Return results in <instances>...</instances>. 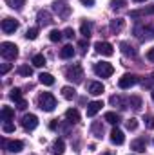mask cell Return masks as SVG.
<instances>
[{
	"label": "cell",
	"mask_w": 154,
	"mask_h": 155,
	"mask_svg": "<svg viewBox=\"0 0 154 155\" xmlns=\"http://www.w3.org/2000/svg\"><path fill=\"white\" fill-rule=\"evenodd\" d=\"M5 2H7V5L13 7V9H22V5L26 4V0H5Z\"/></svg>",
	"instance_id": "obj_33"
},
{
	"label": "cell",
	"mask_w": 154,
	"mask_h": 155,
	"mask_svg": "<svg viewBox=\"0 0 154 155\" xmlns=\"http://www.w3.org/2000/svg\"><path fill=\"white\" fill-rule=\"evenodd\" d=\"M56 121H58V119H53V123L49 124V128H51V130H56V126H58V123H56Z\"/></svg>",
	"instance_id": "obj_45"
},
{
	"label": "cell",
	"mask_w": 154,
	"mask_h": 155,
	"mask_svg": "<svg viewBox=\"0 0 154 155\" xmlns=\"http://www.w3.org/2000/svg\"><path fill=\"white\" fill-rule=\"evenodd\" d=\"M80 33H82V36H83V38H89V36H91V24L83 22V24H82V27H80Z\"/></svg>",
	"instance_id": "obj_30"
},
{
	"label": "cell",
	"mask_w": 154,
	"mask_h": 155,
	"mask_svg": "<svg viewBox=\"0 0 154 155\" xmlns=\"http://www.w3.org/2000/svg\"><path fill=\"white\" fill-rule=\"evenodd\" d=\"M136 83H138V76H134V74H123V76L120 78V81H118V87L123 88V90H127V88L134 87Z\"/></svg>",
	"instance_id": "obj_7"
},
{
	"label": "cell",
	"mask_w": 154,
	"mask_h": 155,
	"mask_svg": "<svg viewBox=\"0 0 154 155\" xmlns=\"http://www.w3.org/2000/svg\"><path fill=\"white\" fill-rule=\"evenodd\" d=\"M26 107H27V103H26L24 99H22V101H18V108H20V110H24Z\"/></svg>",
	"instance_id": "obj_44"
},
{
	"label": "cell",
	"mask_w": 154,
	"mask_h": 155,
	"mask_svg": "<svg viewBox=\"0 0 154 155\" xmlns=\"http://www.w3.org/2000/svg\"><path fill=\"white\" fill-rule=\"evenodd\" d=\"M65 117H67V123L76 124L78 121H80V112H78L76 108H69V110L65 112Z\"/></svg>",
	"instance_id": "obj_18"
},
{
	"label": "cell",
	"mask_w": 154,
	"mask_h": 155,
	"mask_svg": "<svg viewBox=\"0 0 154 155\" xmlns=\"http://www.w3.org/2000/svg\"><path fill=\"white\" fill-rule=\"evenodd\" d=\"M145 15H154V5H147L138 11H131V18H138V16H145Z\"/></svg>",
	"instance_id": "obj_15"
},
{
	"label": "cell",
	"mask_w": 154,
	"mask_h": 155,
	"mask_svg": "<svg viewBox=\"0 0 154 155\" xmlns=\"http://www.w3.org/2000/svg\"><path fill=\"white\" fill-rule=\"evenodd\" d=\"M22 126H24L27 132L35 130V128L38 126V117L35 116V114H26V116L22 117Z\"/></svg>",
	"instance_id": "obj_8"
},
{
	"label": "cell",
	"mask_w": 154,
	"mask_h": 155,
	"mask_svg": "<svg viewBox=\"0 0 154 155\" xmlns=\"http://www.w3.org/2000/svg\"><path fill=\"white\" fill-rule=\"evenodd\" d=\"M94 49H96V52L102 54V56H113V54H114V47H113L109 41H96V43H94Z\"/></svg>",
	"instance_id": "obj_6"
},
{
	"label": "cell",
	"mask_w": 154,
	"mask_h": 155,
	"mask_svg": "<svg viewBox=\"0 0 154 155\" xmlns=\"http://www.w3.org/2000/svg\"><path fill=\"white\" fill-rule=\"evenodd\" d=\"M93 134H94V137H102V134H103V126H102V123H94L93 124Z\"/></svg>",
	"instance_id": "obj_32"
},
{
	"label": "cell",
	"mask_w": 154,
	"mask_h": 155,
	"mask_svg": "<svg viewBox=\"0 0 154 155\" xmlns=\"http://www.w3.org/2000/svg\"><path fill=\"white\" fill-rule=\"evenodd\" d=\"M134 2H145V0H134Z\"/></svg>",
	"instance_id": "obj_46"
},
{
	"label": "cell",
	"mask_w": 154,
	"mask_h": 155,
	"mask_svg": "<svg viewBox=\"0 0 154 155\" xmlns=\"http://www.w3.org/2000/svg\"><path fill=\"white\" fill-rule=\"evenodd\" d=\"M125 4H127V0H111L113 9H120V7H123Z\"/></svg>",
	"instance_id": "obj_37"
},
{
	"label": "cell",
	"mask_w": 154,
	"mask_h": 155,
	"mask_svg": "<svg viewBox=\"0 0 154 155\" xmlns=\"http://www.w3.org/2000/svg\"><path fill=\"white\" fill-rule=\"evenodd\" d=\"M147 128H151V130H154V116H149L147 119Z\"/></svg>",
	"instance_id": "obj_39"
},
{
	"label": "cell",
	"mask_w": 154,
	"mask_h": 155,
	"mask_svg": "<svg viewBox=\"0 0 154 155\" xmlns=\"http://www.w3.org/2000/svg\"><path fill=\"white\" fill-rule=\"evenodd\" d=\"M123 27H125V20H123V18H114V20L111 22V31H113V33H120Z\"/></svg>",
	"instance_id": "obj_21"
},
{
	"label": "cell",
	"mask_w": 154,
	"mask_h": 155,
	"mask_svg": "<svg viewBox=\"0 0 154 155\" xmlns=\"http://www.w3.org/2000/svg\"><path fill=\"white\" fill-rule=\"evenodd\" d=\"M127 130H136L138 128V119H134V117H131V119H127Z\"/></svg>",
	"instance_id": "obj_36"
},
{
	"label": "cell",
	"mask_w": 154,
	"mask_h": 155,
	"mask_svg": "<svg viewBox=\"0 0 154 155\" xmlns=\"http://www.w3.org/2000/svg\"><path fill=\"white\" fill-rule=\"evenodd\" d=\"M53 7H54V11L58 13V16H62V18H67V16L71 15V7H69L65 2H62V0H56V2L53 4Z\"/></svg>",
	"instance_id": "obj_9"
},
{
	"label": "cell",
	"mask_w": 154,
	"mask_h": 155,
	"mask_svg": "<svg viewBox=\"0 0 154 155\" xmlns=\"http://www.w3.org/2000/svg\"><path fill=\"white\" fill-rule=\"evenodd\" d=\"M134 35L138 36L140 40H151L154 38V27L151 25H138V27H134Z\"/></svg>",
	"instance_id": "obj_5"
},
{
	"label": "cell",
	"mask_w": 154,
	"mask_h": 155,
	"mask_svg": "<svg viewBox=\"0 0 154 155\" xmlns=\"http://www.w3.org/2000/svg\"><path fill=\"white\" fill-rule=\"evenodd\" d=\"M152 101H154V90H152Z\"/></svg>",
	"instance_id": "obj_47"
},
{
	"label": "cell",
	"mask_w": 154,
	"mask_h": 155,
	"mask_svg": "<svg viewBox=\"0 0 154 155\" xmlns=\"http://www.w3.org/2000/svg\"><path fill=\"white\" fill-rule=\"evenodd\" d=\"M0 54L5 58V60H15L18 56V47L11 41H4L0 45Z\"/></svg>",
	"instance_id": "obj_2"
},
{
	"label": "cell",
	"mask_w": 154,
	"mask_h": 155,
	"mask_svg": "<svg viewBox=\"0 0 154 155\" xmlns=\"http://www.w3.org/2000/svg\"><path fill=\"white\" fill-rule=\"evenodd\" d=\"M33 65L35 67H44L45 65V56L44 54H35L33 56Z\"/></svg>",
	"instance_id": "obj_29"
},
{
	"label": "cell",
	"mask_w": 154,
	"mask_h": 155,
	"mask_svg": "<svg viewBox=\"0 0 154 155\" xmlns=\"http://www.w3.org/2000/svg\"><path fill=\"white\" fill-rule=\"evenodd\" d=\"M113 72H114V67L111 65V63H107V61H98V63H94V74L100 78H109L113 76Z\"/></svg>",
	"instance_id": "obj_3"
},
{
	"label": "cell",
	"mask_w": 154,
	"mask_h": 155,
	"mask_svg": "<svg viewBox=\"0 0 154 155\" xmlns=\"http://www.w3.org/2000/svg\"><path fill=\"white\" fill-rule=\"evenodd\" d=\"M2 144L7 148V152L11 153H20L24 150V143L22 141H2Z\"/></svg>",
	"instance_id": "obj_11"
},
{
	"label": "cell",
	"mask_w": 154,
	"mask_h": 155,
	"mask_svg": "<svg viewBox=\"0 0 154 155\" xmlns=\"http://www.w3.org/2000/svg\"><path fill=\"white\" fill-rule=\"evenodd\" d=\"M38 22L42 25H49V24H53V16L47 13V11H38Z\"/></svg>",
	"instance_id": "obj_20"
},
{
	"label": "cell",
	"mask_w": 154,
	"mask_h": 155,
	"mask_svg": "<svg viewBox=\"0 0 154 155\" xmlns=\"http://www.w3.org/2000/svg\"><path fill=\"white\" fill-rule=\"evenodd\" d=\"M4 132H5V134H11V132H15V124H11V123H5V124H4Z\"/></svg>",
	"instance_id": "obj_38"
},
{
	"label": "cell",
	"mask_w": 154,
	"mask_h": 155,
	"mask_svg": "<svg viewBox=\"0 0 154 155\" xmlns=\"http://www.w3.org/2000/svg\"><path fill=\"white\" fill-rule=\"evenodd\" d=\"M147 58H149L151 61H154V47H152V49H149V52H147Z\"/></svg>",
	"instance_id": "obj_43"
},
{
	"label": "cell",
	"mask_w": 154,
	"mask_h": 155,
	"mask_svg": "<svg viewBox=\"0 0 154 155\" xmlns=\"http://www.w3.org/2000/svg\"><path fill=\"white\" fill-rule=\"evenodd\" d=\"M49 40H51V41H60V40H62V33H60L58 29H53V31L49 33Z\"/></svg>",
	"instance_id": "obj_35"
},
{
	"label": "cell",
	"mask_w": 154,
	"mask_h": 155,
	"mask_svg": "<svg viewBox=\"0 0 154 155\" xmlns=\"http://www.w3.org/2000/svg\"><path fill=\"white\" fill-rule=\"evenodd\" d=\"M83 5H87V7H91V5H94V0H80Z\"/></svg>",
	"instance_id": "obj_42"
},
{
	"label": "cell",
	"mask_w": 154,
	"mask_h": 155,
	"mask_svg": "<svg viewBox=\"0 0 154 155\" xmlns=\"http://www.w3.org/2000/svg\"><path fill=\"white\" fill-rule=\"evenodd\" d=\"M87 90H89V94H93V96H100V94H103V85L102 83H98V81H91L89 85H87Z\"/></svg>",
	"instance_id": "obj_12"
},
{
	"label": "cell",
	"mask_w": 154,
	"mask_h": 155,
	"mask_svg": "<svg viewBox=\"0 0 154 155\" xmlns=\"http://www.w3.org/2000/svg\"><path fill=\"white\" fill-rule=\"evenodd\" d=\"M18 74H20V76H24V78H29L31 74H33V69H31L29 65H22V67L18 69Z\"/></svg>",
	"instance_id": "obj_31"
},
{
	"label": "cell",
	"mask_w": 154,
	"mask_h": 155,
	"mask_svg": "<svg viewBox=\"0 0 154 155\" xmlns=\"http://www.w3.org/2000/svg\"><path fill=\"white\" fill-rule=\"evenodd\" d=\"M65 78H67L69 81L80 83V81H82V78H83V71H82V65L75 63L73 67H69V69L65 71Z\"/></svg>",
	"instance_id": "obj_4"
},
{
	"label": "cell",
	"mask_w": 154,
	"mask_h": 155,
	"mask_svg": "<svg viewBox=\"0 0 154 155\" xmlns=\"http://www.w3.org/2000/svg\"><path fill=\"white\" fill-rule=\"evenodd\" d=\"M64 150H65V143H64V139H56V141L53 143V146H51V153L53 155H62L64 153Z\"/></svg>",
	"instance_id": "obj_14"
},
{
	"label": "cell",
	"mask_w": 154,
	"mask_h": 155,
	"mask_svg": "<svg viewBox=\"0 0 154 155\" xmlns=\"http://www.w3.org/2000/svg\"><path fill=\"white\" fill-rule=\"evenodd\" d=\"M38 107L44 112H53L56 108V97L51 92H42L38 96Z\"/></svg>",
	"instance_id": "obj_1"
},
{
	"label": "cell",
	"mask_w": 154,
	"mask_h": 155,
	"mask_svg": "<svg viewBox=\"0 0 154 155\" xmlns=\"http://www.w3.org/2000/svg\"><path fill=\"white\" fill-rule=\"evenodd\" d=\"M120 47H121V52H123L125 56H132V58H136V54H138V51H136V49H134L132 45H129L127 41H123V43H121Z\"/></svg>",
	"instance_id": "obj_19"
},
{
	"label": "cell",
	"mask_w": 154,
	"mask_h": 155,
	"mask_svg": "<svg viewBox=\"0 0 154 155\" xmlns=\"http://www.w3.org/2000/svg\"><path fill=\"white\" fill-rule=\"evenodd\" d=\"M111 141H113L114 144H123V143H125V135H123V132L118 130V128H114V130L111 132Z\"/></svg>",
	"instance_id": "obj_17"
},
{
	"label": "cell",
	"mask_w": 154,
	"mask_h": 155,
	"mask_svg": "<svg viewBox=\"0 0 154 155\" xmlns=\"http://www.w3.org/2000/svg\"><path fill=\"white\" fill-rule=\"evenodd\" d=\"M0 116H2V121H11V119L15 117V110H13L11 107H2Z\"/></svg>",
	"instance_id": "obj_22"
},
{
	"label": "cell",
	"mask_w": 154,
	"mask_h": 155,
	"mask_svg": "<svg viewBox=\"0 0 154 155\" xmlns=\"http://www.w3.org/2000/svg\"><path fill=\"white\" fill-rule=\"evenodd\" d=\"M9 71H11V65H9V63H4L2 69H0V74H7Z\"/></svg>",
	"instance_id": "obj_41"
},
{
	"label": "cell",
	"mask_w": 154,
	"mask_h": 155,
	"mask_svg": "<svg viewBox=\"0 0 154 155\" xmlns=\"http://www.w3.org/2000/svg\"><path fill=\"white\" fill-rule=\"evenodd\" d=\"M64 36H65V38H73V36H75V31H73L71 27H67V29L64 31Z\"/></svg>",
	"instance_id": "obj_40"
},
{
	"label": "cell",
	"mask_w": 154,
	"mask_h": 155,
	"mask_svg": "<svg viewBox=\"0 0 154 155\" xmlns=\"http://www.w3.org/2000/svg\"><path fill=\"white\" fill-rule=\"evenodd\" d=\"M131 148L136 150V152H145V148H147V139H145V137H140V139L132 141V143H131Z\"/></svg>",
	"instance_id": "obj_16"
},
{
	"label": "cell",
	"mask_w": 154,
	"mask_h": 155,
	"mask_svg": "<svg viewBox=\"0 0 154 155\" xmlns=\"http://www.w3.org/2000/svg\"><path fill=\"white\" fill-rule=\"evenodd\" d=\"M102 107H103V103H102V101H93V103H89V105H87V116L94 117L100 110H102Z\"/></svg>",
	"instance_id": "obj_13"
},
{
	"label": "cell",
	"mask_w": 154,
	"mask_h": 155,
	"mask_svg": "<svg viewBox=\"0 0 154 155\" xmlns=\"http://www.w3.org/2000/svg\"><path fill=\"white\" fill-rule=\"evenodd\" d=\"M37 36H38V27H31V29L26 31V38L27 40H35Z\"/></svg>",
	"instance_id": "obj_34"
},
{
	"label": "cell",
	"mask_w": 154,
	"mask_h": 155,
	"mask_svg": "<svg viewBox=\"0 0 154 155\" xmlns=\"http://www.w3.org/2000/svg\"><path fill=\"white\" fill-rule=\"evenodd\" d=\"M73 56H75L73 45H65V47L60 51V58H64V60H69V58H73Z\"/></svg>",
	"instance_id": "obj_24"
},
{
	"label": "cell",
	"mask_w": 154,
	"mask_h": 155,
	"mask_svg": "<svg viewBox=\"0 0 154 155\" xmlns=\"http://www.w3.org/2000/svg\"><path fill=\"white\" fill-rule=\"evenodd\" d=\"M103 155H111V153H109V152H107V153H103Z\"/></svg>",
	"instance_id": "obj_48"
},
{
	"label": "cell",
	"mask_w": 154,
	"mask_h": 155,
	"mask_svg": "<svg viewBox=\"0 0 154 155\" xmlns=\"http://www.w3.org/2000/svg\"><path fill=\"white\" fill-rule=\"evenodd\" d=\"M9 97H11L15 103L22 101V90H20V88H11V92H9Z\"/></svg>",
	"instance_id": "obj_27"
},
{
	"label": "cell",
	"mask_w": 154,
	"mask_h": 155,
	"mask_svg": "<svg viewBox=\"0 0 154 155\" xmlns=\"http://www.w3.org/2000/svg\"><path fill=\"white\" fill-rule=\"evenodd\" d=\"M18 29V22L15 20V18H4L2 20V31L5 33V35H11V33H15Z\"/></svg>",
	"instance_id": "obj_10"
},
{
	"label": "cell",
	"mask_w": 154,
	"mask_h": 155,
	"mask_svg": "<svg viewBox=\"0 0 154 155\" xmlns=\"http://www.w3.org/2000/svg\"><path fill=\"white\" fill-rule=\"evenodd\" d=\"M62 96H64L65 99H73V97L76 96V90H75L73 87H64V88H62Z\"/></svg>",
	"instance_id": "obj_26"
},
{
	"label": "cell",
	"mask_w": 154,
	"mask_h": 155,
	"mask_svg": "<svg viewBox=\"0 0 154 155\" xmlns=\"http://www.w3.org/2000/svg\"><path fill=\"white\" fill-rule=\"evenodd\" d=\"M127 103H129L134 110H140V108H142V97H138V96H132Z\"/></svg>",
	"instance_id": "obj_28"
},
{
	"label": "cell",
	"mask_w": 154,
	"mask_h": 155,
	"mask_svg": "<svg viewBox=\"0 0 154 155\" xmlns=\"http://www.w3.org/2000/svg\"><path fill=\"white\" fill-rule=\"evenodd\" d=\"M103 119L107 121V123H111V124H118L120 123V114H116V112H107Z\"/></svg>",
	"instance_id": "obj_25"
},
{
	"label": "cell",
	"mask_w": 154,
	"mask_h": 155,
	"mask_svg": "<svg viewBox=\"0 0 154 155\" xmlns=\"http://www.w3.org/2000/svg\"><path fill=\"white\" fill-rule=\"evenodd\" d=\"M38 78H40V83L42 85H47V87L54 85V78H53V74H49V72H42Z\"/></svg>",
	"instance_id": "obj_23"
}]
</instances>
